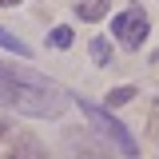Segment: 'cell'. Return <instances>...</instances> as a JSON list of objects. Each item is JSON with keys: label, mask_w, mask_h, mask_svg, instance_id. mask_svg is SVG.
Here are the masks:
<instances>
[{"label": "cell", "mask_w": 159, "mask_h": 159, "mask_svg": "<svg viewBox=\"0 0 159 159\" xmlns=\"http://www.w3.org/2000/svg\"><path fill=\"white\" fill-rule=\"evenodd\" d=\"M0 103L16 107L24 116L56 119L68 107V92L24 64H0Z\"/></svg>", "instance_id": "6da1fadb"}, {"label": "cell", "mask_w": 159, "mask_h": 159, "mask_svg": "<svg viewBox=\"0 0 159 159\" xmlns=\"http://www.w3.org/2000/svg\"><path fill=\"white\" fill-rule=\"evenodd\" d=\"M147 12L139 8V4H131V8H123L116 20H111V32H116L119 48H127V52H139L143 48V40H147Z\"/></svg>", "instance_id": "7a4b0ae2"}, {"label": "cell", "mask_w": 159, "mask_h": 159, "mask_svg": "<svg viewBox=\"0 0 159 159\" xmlns=\"http://www.w3.org/2000/svg\"><path fill=\"white\" fill-rule=\"evenodd\" d=\"M80 107H84V116L92 119V127H99V131L111 139V143H116V147H119L127 159H135V155H139V147H135V139H131V131H127V127H123L116 116H107L103 107H92V103H84V99H80Z\"/></svg>", "instance_id": "3957f363"}, {"label": "cell", "mask_w": 159, "mask_h": 159, "mask_svg": "<svg viewBox=\"0 0 159 159\" xmlns=\"http://www.w3.org/2000/svg\"><path fill=\"white\" fill-rule=\"evenodd\" d=\"M4 159H48V155H44V147H40V143H36L32 135H16L12 151H8Z\"/></svg>", "instance_id": "277c9868"}, {"label": "cell", "mask_w": 159, "mask_h": 159, "mask_svg": "<svg viewBox=\"0 0 159 159\" xmlns=\"http://www.w3.org/2000/svg\"><path fill=\"white\" fill-rule=\"evenodd\" d=\"M68 147H72V159H111L103 147H96L92 139H76V135H72V139H68Z\"/></svg>", "instance_id": "5b68a950"}, {"label": "cell", "mask_w": 159, "mask_h": 159, "mask_svg": "<svg viewBox=\"0 0 159 159\" xmlns=\"http://www.w3.org/2000/svg\"><path fill=\"white\" fill-rule=\"evenodd\" d=\"M107 8H111V0H84V4H76V16L80 20H99V16H107Z\"/></svg>", "instance_id": "8992f818"}, {"label": "cell", "mask_w": 159, "mask_h": 159, "mask_svg": "<svg viewBox=\"0 0 159 159\" xmlns=\"http://www.w3.org/2000/svg\"><path fill=\"white\" fill-rule=\"evenodd\" d=\"M0 48H4V52H16L20 60H28V44H24V40H16L8 28H0Z\"/></svg>", "instance_id": "52a82bcc"}, {"label": "cell", "mask_w": 159, "mask_h": 159, "mask_svg": "<svg viewBox=\"0 0 159 159\" xmlns=\"http://www.w3.org/2000/svg\"><path fill=\"white\" fill-rule=\"evenodd\" d=\"M88 52H92V60H96L99 68H107V64H111V44H107L103 36H96V40H92V48H88Z\"/></svg>", "instance_id": "ba28073f"}, {"label": "cell", "mask_w": 159, "mask_h": 159, "mask_svg": "<svg viewBox=\"0 0 159 159\" xmlns=\"http://www.w3.org/2000/svg\"><path fill=\"white\" fill-rule=\"evenodd\" d=\"M131 99H135V88L123 84V88H111V92H107V107H123V103H131Z\"/></svg>", "instance_id": "9c48e42d"}, {"label": "cell", "mask_w": 159, "mask_h": 159, "mask_svg": "<svg viewBox=\"0 0 159 159\" xmlns=\"http://www.w3.org/2000/svg\"><path fill=\"white\" fill-rule=\"evenodd\" d=\"M52 44H56V48H72V28H68V24H56V28H52Z\"/></svg>", "instance_id": "30bf717a"}, {"label": "cell", "mask_w": 159, "mask_h": 159, "mask_svg": "<svg viewBox=\"0 0 159 159\" xmlns=\"http://www.w3.org/2000/svg\"><path fill=\"white\" fill-rule=\"evenodd\" d=\"M0 4H4V8H16V4H20V0H0Z\"/></svg>", "instance_id": "8fae6325"}, {"label": "cell", "mask_w": 159, "mask_h": 159, "mask_svg": "<svg viewBox=\"0 0 159 159\" xmlns=\"http://www.w3.org/2000/svg\"><path fill=\"white\" fill-rule=\"evenodd\" d=\"M4 131H8V123H4V119H0V135H4Z\"/></svg>", "instance_id": "7c38bea8"}]
</instances>
